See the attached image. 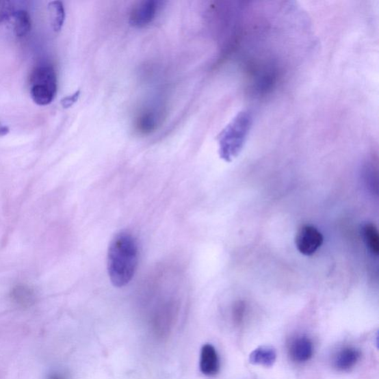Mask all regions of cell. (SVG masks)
Returning a JSON list of instances; mask_svg holds the SVG:
<instances>
[{"label":"cell","mask_w":379,"mask_h":379,"mask_svg":"<svg viewBox=\"0 0 379 379\" xmlns=\"http://www.w3.org/2000/svg\"><path fill=\"white\" fill-rule=\"evenodd\" d=\"M139 261L138 243L128 231L117 233L107 250V273L112 285L122 287L129 285L137 272Z\"/></svg>","instance_id":"cell-1"},{"label":"cell","mask_w":379,"mask_h":379,"mask_svg":"<svg viewBox=\"0 0 379 379\" xmlns=\"http://www.w3.org/2000/svg\"><path fill=\"white\" fill-rule=\"evenodd\" d=\"M252 122V114L239 113L219 135L220 156L226 161L235 159L243 148Z\"/></svg>","instance_id":"cell-2"},{"label":"cell","mask_w":379,"mask_h":379,"mask_svg":"<svg viewBox=\"0 0 379 379\" xmlns=\"http://www.w3.org/2000/svg\"><path fill=\"white\" fill-rule=\"evenodd\" d=\"M30 94L33 101L40 106L51 104L57 92V78L51 66L36 68L30 77Z\"/></svg>","instance_id":"cell-3"},{"label":"cell","mask_w":379,"mask_h":379,"mask_svg":"<svg viewBox=\"0 0 379 379\" xmlns=\"http://www.w3.org/2000/svg\"><path fill=\"white\" fill-rule=\"evenodd\" d=\"M324 238L321 232L310 224H304L298 229L295 245L300 254L311 257L322 246Z\"/></svg>","instance_id":"cell-4"},{"label":"cell","mask_w":379,"mask_h":379,"mask_svg":"<svg viewBox=\"0 0 379 379\" xmlns=\"http://www.w3.org/2000/svg\"><path fill=\"white\" fill-rule=\"evenodd\" d=\"M162 3L156 0H146L138 3L132 8L130 23L137 28H143L151 24L161 8Z\"/></svg>","instance_id":"cell-5"},{"label":"cell","mask_w":379,"mask_h":379,"mask_svg":"<svg viewBox=\"0 0 379 379\" xmlns=\"http://www.w3.org/2000/svg\"><path fill=\"white\" fill-rule=\"evenodd\" d=\"M313 345L312 341L305 336L294 339L289 347V355L294 363L302 364L309 361L313 355Z\"/></svg>","instance_id":"cell-6"},{"label":"cell","mask_w":379,"mask_h":379,"mask_svg":"<svg viewBox=\"0 0 379 379\" xmlns=\"http://www.w3.org/2000/svg\"><path fill=\"white\" fill-rule=\"evenodd\" d=\"M200 367L201 372L205 376H214L219 374L220 361L218 351L213 345L207 344L202 347Z\"/></svg>","instance_id":"cell-7"},{"label":"cell","mask_w":379,"mask_h":379,"mask_svg":"<svg viewBox=\"0 0 379 379\" xmlns=\"http://www.w3.org/2000/svg\"><path fill=\"white\" fill-rule=\"evenodd\" d=\"M361 352L355 348L340 349L332 358V366L339 371H348L358 363Z\"/></svg>","instance_id":"cell-8"},{"label":"cell","mask_w":379,"mask_h":379,"mask_svg":"<svg viewBox=\"0 0 379 379\" xmlns=\"http://www.w3.org/2000/svg\"><path fill=\"white\" fill-rule=\"evenodd\" d=\"M276 358V351L274 348L261 346L252 352L249 362L254 365L270 367L275 364Z\"/></svg>","instance_id":"cell-9"},{"label":"cell","mask_w":379,"mask_h":379,"mask_svg":"<svg viewBox=\"0 0 379 379\" xmlns=\"http://www.w3.org/2000/svg\"><path fill=\"white\" fill-rule=\"evenodd\" d=\"M160 112L156 108H151L144 112L138 120V129L142 133H148L155 130L160 119Z\"/></svg>","instance_id":"cell-10"},{"label":"cell","mask_w":379,"mask_h":379,"mask_svg":"<svg viewBox=\"0 0 379 379\" xmlns=\"http://www.w3.org/2000/svg\"><path fill=\"white\" fill-rule=\"evenodd\" d=\"M51 25L54 32H60L64 25L66 11L61 1H53L49 4Z\"/></svg>","instance_id":"cell-11"},{"label":"cell","mask_w":379,"mask_h":379,"mask_svg":"<svg viewBox=\"0 0 379 379\" xmlns=\"http://www.w3.org/2000/svg\"><path fill=\"white\" fill-rule=\"evenodd\" d=\"M363 238L365 246L372 254L378 256L379 254V235L376 225L373 223H366L362 228Z\"/></svg>","instance_id":"cell-12"},{"label":"cell","mask_w":379,"mask_h":379,"mask_svg":"<svg viewBox=\"0 0 379 379\" xmlns=\"http://www.w3.org/2000/svg\"><path fill=\"white\" fill-rule=\"evenodd\" d=\"M14 32L18 38H24L31 28V16L28 12L20 10L14 15Z\"/></svg>","instance_id":"cell-13"},{"label":"cell","mask_w":379,"mask_h":379,"mask_svg":"<svg viewBox=\"0 0 379 379\" xmlns=\"http://www.w3.org/2000/svg\"><path fill=\"white\" fill-rule=\"evenodd\" d=\"M246 313V305L243 302H238L233 306V319L237 326H240L245 319Z\"/></svg>","instance_id":"cell-14"},{"label":"cell","mask_w":379,"mask_h":379,"mask_svg":"<svg viewBox=\"0 0 379 379\" xmlns=\"http://www.w3.org/2000/svg\"><path fill=\"white\" fill-rule=\"evenodd\" d=\"M79 95L80 92L77 91L72 95L62 99L61 105L62 107L67 109V108L73 106L77 102Z\"/></svg>","instance_id":"cell-15"},{"label":"cell","mask_w":379,"mask_h":379,"mask_svg":"<svg viewBox=\"0 0 379 379\" xmlns=\"http://www.w3.org/2000/svg\"><path fill=\"white\" fill-rule=\"evenodd\" d=\"M9 133V129L6 125H3L0 122V137L5 136Z\"/></svg>","instance_id":"cell-16"},{"label":"cell","mask_w":379,"mask_h":379,"mask_svg":"<svg viewBox=\"0 0 379 379\" xmlns=\"http://www.w3.org/2000/svg\"><path fill=\"white\" fill-rule=\"evenodd\" d=\"M49 379H63V378L57 374H53L50 376Z\"/></svg>","instance_id":"cell-17"}]
</instances>
